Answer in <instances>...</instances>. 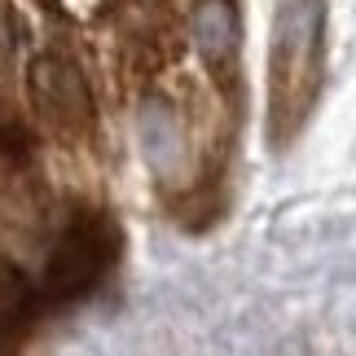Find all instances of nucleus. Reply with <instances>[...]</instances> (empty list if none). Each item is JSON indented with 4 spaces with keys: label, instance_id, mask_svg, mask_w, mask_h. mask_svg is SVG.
Segmentation results:
<instances>
[{
    "label": "nucleus",
    "instance_id": "f257e3e1",
    "mask_svg": "<svg viewBox=\"0 0 356 356\" xmlns=\"http://www.w3.org/2000/svg\"><path fill=\"white\" fill-rule=\"evenodd\" d=\"M325 79V0H282L268 44V141L291 145Z\"/></svg>",
    "mask_w": 356,
    "mask_h": 356
},
{
    "label": "nucleus",
    "instance_id": "f03ea898",
    "mask_svg": "<svg viewBox=\"0 0 356 356\" xmlns=\"http://www.w3.org/2000/svg\"><path fill=\"white\" fill-rule=\"evenodd\" d=\"M123 251V229L111 211L102 207H75L62 220L44 255V277H40V304L71 308L88 299L97 286L111 277L115 259Z\"/></svg>",
    "mask_w": 356,
    "mask_h": 356
},
{
    "label": "nucleus",
    "instance_id": "7ed1b4c3",
    "mask_svg": "<svg viewBox=\"0 0 356 356\" xmlns=\"http://www.w3.org/2000/svg\"><path fill=\"white\" fill-rule=\"evenodd\" d=\"M26 92H31V106L40 123L58 136V141H88L92 128H97V106H92V88L88 75L71 53L62 49H44L26 71Z\"/></svg>",
    "mask_w": 356,
    "mask_h": 356
},
{
    "label": "nucleus",
    "instance_id": "20e7f679",
    "mask_svg": "<svg viewBox=\"0 0 356 356\" xmlns=\"http://www.w3.org/2000/svg\"><path fill=\"white\" fill-rule=\"evenodd\" d=\"M194 44L207 62V71L220 79L225 88L238 84V44H242V26H238V5L234 0H198L194 9Z\"/></svg>",
    "mask_w": 356,
    "mask_h": 356
},
{
    "label": "nucleus",
    "instance_id": "39448f33",
    "mask_svg": "<svg viewBox=\"0 0 356 356\" xmlns=\"http://www.w3.org/2000/svg\"><path fill=\"white\" fill-rule=\"evenodd\" d=\"M40 295L35 286L22 277V268L0 264V356H18L26 334L35 325Z\"/></svg>",
    "mask_w": 356,
    "mask_h": 356
},
{
    "label": "nucleus",
    "instance_id": "423d86ee",
    "mask_svg": "<svg viewBox=\"0 0 356 356\" xmlns=\"http://www.w3.org/2000/svg\"><path fill=\"white\" fill-rule=\"evenodd\" d=\"M141 145L154 172H176V163L185 159V128L168 102H145L141 106Z\"/></svg>",
    "mask_w": 356,
    "mask_h": 356
}]
</instances>
